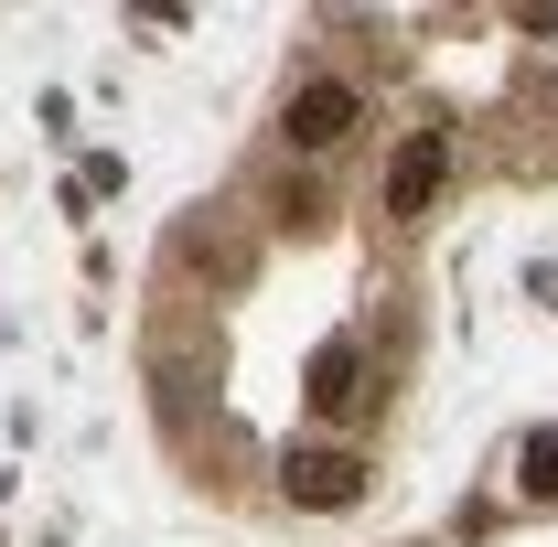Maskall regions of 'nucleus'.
I'll return each mask as SVG.
<instances>
[{
  "mask_svg": "<svg viewBox=\"0 0 558 547\" xmlns=\"http://www.w3.org/2000/svg\"><path fill=\"white\" fill-rule=\"evenodd\" d=\"M354 130H365V86H354V75H301V86H290V108H279V139H290L301 161L344 150Z\"/></svg>",
  "mask_w": 558,
  "mask_h": 547,
  "instance_id": "obj_1",
  "label": "nucleus"
},
{
  "mask_svg": "<svg viewBox=\"0 0 558 547\" xmlns=\"http://www.w3.org/2000/svg\"><path fill=\"white\" fill-rule=\"evenodd\" d=\"M365 483H376V462L344 451V440H301V451H279V494H290V505H312V515L365 505Z\"/></svg>",
  "mask_w": 558,
  "mask_h": 547,
  "instance_id": "obj_2",
  "label": "nucleus"
},
{
  "mask_svg": "<svg viewBox=\"0 0 558 547\" xmlns=\"http://www.w3.org/2000/svg\"><path fill=\"white\" fill-rule=\"evenodd\" d=\"M440 183H451V139H440V130H409V139H398V161H387V194H376L387 226H418V215L440 205Z\"/></svg>",
  "mask_w": 558,
  "mask_h": 547,
  "instance_id": "obj_3",
  "label": "nucleus"
},
{
  "mask_svg": "<svg viewBox=\"0 0 558 547\" xmlns=\"http://www.w3.org/2000/svg\"><path fill=\"white\" fill-rule=\"evenodd\" d=\"M301 398H312V418H354L365 409V343L333 333L323 354H312V387H301Z\"/></svg>",
  "mask_w": 558,
  "mask_h": 547,
  "instance_id": "obj_4",
  "label": "nucleus"
},
{
  "mask_svg": "<svg viewBox=\"0 0 558 547\" xmlns=\"http://www.w3.org/2000/svg\"><path fill=\"white\" fill-rule=\"evenodd\" d=\"M515 494H526V505H558V429H537V440L515 451Z\"/></svg>",
  "mask_w": 558,
  "mask_h": 547,
  "instance_id": "obj_5",
  "label": "nucleus"
},
{
  "mask_svg": "<svg viewBox=\"0 0 558 547\" xmlns=\"http://www.w3.org/2000/svg\"><path fill=\"white\" fill-rule=\"evenodd\" d=\"M269 215H279V226H323V194H312V183H279Z\"/></svg>",
  "mask_w": 558,
  "mask_h": 547,
  "instance_id": "obj_6",
  "label": "nucleus"
}]
</instances>
